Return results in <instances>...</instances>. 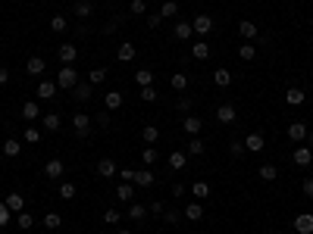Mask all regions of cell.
<instances>
[{"label": "cell", "instance_id": "1", "mask_svg": "<svg viewBox=\"0 0 313 234\" xmlns=\"http://www.w3.org/2000/svg\"><path fill=\"white\" fill-rule=\"evenodd\" d=\"M78 85V72L72 66H63L60 72H56V88H63V91H72Z\"/></svg>", "mask_w": 313, "mask_h": 234}, {"label": "cell", "instance_id": "2", "mask_svg": "<svg viewBox=\"0 0 313 234\" xmlns=\"http://www.w3.org/2000/svg\"><path fill=\"white\" fill-rule=\"evenodd\" d=\"M72 128H75L78 137H88L91 134V116L88 113H75L72 116Z\"/></svg>", "mask_w": 313, "mask_h": 234}, {"label": "cell", "instance_id": "3", "mask_svg": "<svg viewBox=\"0 0 313 234\" xmlns=\"http://www.w3.org/2000/svg\"><path fill=\"white\" fill-rule=\"evenodd\" d=\"M292 225L298 234H313V213H298Z\"/></svg>", "mask_w": 313, "mask_h": 234}, {"label": "cell", "instance_id": "4", "mask_svg": "<svg viewBox=\"0 0 313 234\" xmlns=\"http://www.w3.org/2000/svg\"><path fill=\"white\" fill-rule=\"evenodd\" d=\"M201 128H204V122L198 119V116H191V113H188V116H185V119H182V131H185V134L198 137V134H201Z\"/></svg>", "mask_w": 313, "mask_h": 234}, {"label": "cell", "instance_id": "5", "mask_svg": "<svg viewBox=\"0 0 313 234\" xmlns=\"http://www.w3.org/2000/svg\"><path fill=\"white\" fill-rule=\"evenodd\" d=\"M63 172H66L63 159H50L47 166H44V178H50V181H60V178H63Z\"/></svg>", "mask_w": 313, "mask_h": 234}, {"label": "cell", "instance_id": "6", "mask_svg": "<svg viewBox=\"0 0 313 234\" xmlns=\"http://www.w3.org/2000/svg\"><path fill=\"white\" fill-rule=\"evenodd\" d=\"M235 119H238V113H235V107H232V103H223V107L216 110V122H223V125H235Z\"/></svg>", "mask_w": 313, "mask_h": 234}, {"label": "cell", "instance_id": "7", "mask_svg": "<svg viewBox=\"0 0 313 234\" xmlns=\"http://www.w3.org/2000/svg\"><path fill=\"white\" fill-rule=\"evenodd\" d=\"M56 56H60V63H63V66H72V63H75V56H78V47H75V44H60Z\"/></svg>", "mask_w": 313, "mask_h": 234}, {"label": "cell", "instance_id": "8", "mask_svg": "<svg viewBox=\"0 0 313 234\" xmlns=\"http://www.w3.org/2000/svg\"><path fill=\"white\" fill-rule=\"evenodd\" d=\"M191 28H194V34H210L213 31V19L210 16H194L191 19Z\"/></svg>", "mask_w": 313, "mask_h": 234}, {"label": "cell", "instance_id": "9", "mask_svg": "<svg viewBox=\"0 0 313 234\" xmlns=\"http://www.w3.org/2000/svg\"><path fill=\"white\" fill-rule=\"evenodd\" d=\"M44 69H47V63H44V56H28V63H25V72L28 75H44Z\"/></svg>", "mask_w": 313, "mask_h": 234}, {"label": "cell", "instance_id": "10", "mask_svg": "<svg viewBox=\"0 0 313 234\" xmlns=\"http://www.w3.org/2000/svg\"><path fill=\"white\" fill-rule=\"evenodd\" d=\"M288 140H295V144L307 140V125L304 122H292V125H288Z\"/></svg>", "mask_w": 313, "mask_h": 234}, {"label": "cell", "instance_id": "11", "mask_svg": "<svg viewBox=\"0 0 313 234\" xmlns=\"http://www.w3.org/2000/svg\"><path fill=\"white\" fill-rule=\"evenodd\" d=\"M238 34H241L245 41H254V38H257V22L241 19V22H238Z\"/></svg>", "mask_w": 313, "mask_h": 234}, {"label": "cell", "instance_id": "12", "mask_svg": "<svg viewBox=\"0 0 313 234\" xmlns=\"http://www.w3.org/2000/svg\"><path fill=\"white\" fill-rule=\"evenodd\" d=\"M263 147H266L263 134H257V131H254V134H248V137H245V150H251V153H260Z\"/></svg>", "mask_w": 313, "mask_h": 234}, {"label": "cell", "instance_id": "13", "mask_svg": "<svg viewBox=\"0 0 313 234\" xmlns=\"http://www.w3.org/2000/svg\"><path fill=\"white\" fill-rule=\"evenodd\" d=\"M292 159H295V166H310V162H313V150L310 147H298L292 153Z\"/></svg>", "mask_w": 313, "mask_h": 234}, {"label": "cell", "instance_id": "14", "mask_svg": "<svg viewBox=\"0 0 313 234\" xmlns=\"http://www.w3.org/2000/svg\"><path fill=\"white\" fill-rule=\"evenodd\" d=\"M22 119H28V122L41 119V107L34 100H25V103H22Z\"/></svg>", "mask_w": 313, "mask_h": 234}, {"label": "cell", "instance_id": "15", "mask_svg": "<svg viewBox=\"0 0 313 234\" xmlns=\"http://www.w3.org/2000/svg\"><path fill=\"white\" fill-rule=\"evenodd\" d=\"M304 100H307V94L301 91V88H288L285 91V103H288V107H301Z\"/></svg>", "mask_w": 313, "mask_h": 234}, {"label": "cell", "instance_id": "16", "mask_svg": "<svg viewBox=\"0 0 313 234\" xmlns=\"http://www.w3.org/2000/svg\"><path fill=\"white\" fill-rule=\"evenodd\" d=\"M185 166H188V156H185L182 150H172V153H169V169L172 172H182Z\"/></svg>", "mask_w": 313, "mask_h": 234}, {"label": "cell", "instance_id": "17", "mask_svg": "<svg viewBox=\"0 0 313 234\" xmlns=\"http://www.w3.org/2000/svg\"><path fill=\"white\" fill-rule=\"evenodd\" d=\"M19 153H22V140L6 137V144H3V156H6V159H16Z\"/></svg>", "mask_w": 313, "mask_h": 234}, {"label": "cell", "instance_id": "18", "mask_svg": "<svg viewBox=\"0 0 313 234\" xmlns=\"http://www.w3.org/2000/svg\"><path fill=\"white\" fill-rule=\"evenodd\" d=\"M116 172H119V166H116L113 159H100L97 162V175H100V178H113Z\"/></svg>", "mask_w": 313, "mask_h": 234}, {"label": "cell", "instance_id": "19", "mask_svg": "<svg viewBox=\"0 0 313 234\" xmlns=\"http://www.w3.org/2000/svg\"><path fill=\"white\" fill-rule=\"evenodd\" d=\"M185 219H188V222H201V219H204V206H201V200H194V203L185 206Z\"/></svg>", "mask_w": 313, "mask_h": 234}, {"label": "cell", "instance_id": "20", "mask_svg": "<svg viewBox=\"0 0 313 234\" xmlns=\"http://www.w3.org/2000/svg\"><path fill=\"white\" fill-rule=\"evenodd\" d=\"M41 125H44V131H60L63 119H60L56 113H47V116H41Z\"/></svg>", "mask_w": 313, "mask_h": 234}, {"label": "cell", "instance_id": "21", "mask_svg": "<svg viewBox=\"0 0 313 234\" xmlns=\"http://www.w3.org/2000/svg\"><path fill=\"white\" fill-rule=\"evenodd\" d=\"M3 203L13 209V216H16V213H22V209H25V197H22V194H6Z\"/></svg>", "mask_w": 313, "mask_h": 234}, {"label": "cell", "instance_id": "22", "mask_svg": "<svg viewBox=\"0 0 313 234\" xmlns=\"http://www.w3.org/2000/svg\"><path fill=\"white\" fill-rule=\"evenodd\" d=\"M135 184L138 187H150L154 184V172L150 169H135Z\"/></svg>", "mask_w": 313, "mask_h": 234}, {"label": "cell", "instance_id": "23", "mask_svg": "<svg viewBox=\"0 0 313 234\" xmlns=\"http://www.w3.org/2000/svg\"><path fill=\"white\" fill-rule=\"evenodd\" d=\"M135 53H138V47H135V44H119V50H116V56H119L122 63H132V60H135Z\"/></svg>", "mask_w": 313, "mask_h": 234}, {"label": "cell", "instance_id": "24", "mask_svg": "<svg viewBox=\"0 0 313 234\" xmlns=\"http://www.w3.org/2000/svg\"><path fill=\"white\" fill-rule=\"evenodd\" d=\"M38 97H41V100L56 97V81H41V85H38Z\"/></svg>", "mask_w": 313, "mask_h": 234}, {"label": "cell", "instance_id": "25", "mask_svg": "<svg viewBox=\"0 0 313 234\" xmlns=\"http://www.w3.org/2000/svg\"><path fill=\"white\" fill-rule=\"evenodd\" d=\"M213 85L216 88H229L232 85V72H229V69H216V72H213Z\"/></svg>", "mask_w": 313, "mask_h": 234}, {"label": "cell", "instance_id": "26", "mask_svg": "<svg viewBox=\"0 0 313 234\" xmlns=\"http://www.w3.org/2000/svg\"><path fill=\"white\" fill-rule=\"evenodd\" d=\"M41 225L47 228V231H56V228L63 225V216H60V213H47V216L41 219Z\"/></svg>", "mask_w": 313, "mask_h": 234}, {"label": "cell", "instance_id": "27", "mask_svg": "<svg viewBox=\"0 0 313 234\" xmlns=\"http://www.w3.org/2000/svg\"><path fill=\"white\" fill-rule=\"evenodd\" d=\"M132 181H122L119 187H116V200H122V203H132Z\"/></svg>", "mask_w": 313, "mask_h": 234}, {"label": "cell", "instance_id": "28", "mask_svg": "<svg viewBox=\"0 0 313 234\" xmlns=\"http://www.w3.org/2000/svg\"><path fill=\"white\" fill-rule=\"evenodd\" d=\"M191 194H194V200H207V197H210V184H207V181H194Z\"/></svg>", "mask_w": 313, "mask_h": 234}, {"label": "cell", "instance_id": "29", "mask_svg": "<svg viewBox=\"0 0 313 234\" xmlns=\"http://www.w3.org/2000/svg\"><path fill=\"white\" fill-rule=\"evenodd\" d=\"M191 56H194V60H207V56H210V44H207V41L191 44Z\"/></svg>", "mask_w": 313, "mask_h": 234}, {"label": "cell", "instance_id": "30", "mask_svg": "<svg viewBox=\"0 0 313 234\" xmlns=\"http://www.w3.org/2000/svg\"><path fill=\"white\" fill-rule=\"evenodd\" d=\"M257 172H260V178H263V181H276V178H279V169H276L273 162H263Z\"/></svg>", "mask_w": 313, "mask_h": 234}, {"label": "cell", "instance_id": "31", "mask_svg": "<svg viewBox=\"0 0 313 234\" xmlns=\"http://www.w3.org/2000/svg\"><path fill=\"white\" fill-rule=\"evenodd\" d=\"M135 81H138L141 88L154 85V69H138V72H135Z\"/></svg>", "mask_w": 313, "mask_h": 234}, {"label": "cell", "instance_id": "32", "mask_svg": "<svg viewBox=\"0 0 313 234\" xmlns=\"http://www.w3.org/2000/svg\"><path fill=\"white\" fill-rule=\"evenodd\" d=\"M91 13H94V3H91V0H78L75 3V16L78 19H88Z\"/></svg>", "mask_w": 313, "mask_h": 234}, {"label": "cell", "instance_id": "33", "mask_svg": "<svg viewBox=\"0 0 313 234\" xmlns=\"http://www.w3.org/2000/svg\"><path fill=\"white\" fill-rule=\"evenodd\" d=\"M172 16H179V3L176 0H166V3L160 6V19H172Z\"/></svg>", "mask_w": 313, "mask_h": 234}, {"label": "cell", "instance_id": "34", "mask_svg": "<svg viewBox=\"0 0 313 234\" xmlns=\"http://www.w3.org/2000/svg\"><path fill=\"white\" fill-rule=\"evenodd\" d=\"M56 194H60V200H75V194H78V191H75V184H72V181H63Z\"/></svg>", "mask_w": 313, "mask_h": 234}, {"label": "cell", "instance_id": "35", "mask_svg": "<svg viewBox=\"0 0 313 234\" xmlns=\"http://www.w3.org/2000/svg\"><path fill=\"white\" fill-rule=\"evenodd\" d=\"M191 34H194L191 22H176V38H179V41H188Z\"/></svg>", "mask_w": 313, "mask_h": 234}, {"label": "cell", "instance_id": "36", "mask_svg": "<svg viewBox=\"0 0 313 234\" xmlns=\"http://www.w3.org/2000/svg\"><path fill=\"white\" fill-rule=\"evenodd\" d=\"M157 137H160V128H157V125H144V131H141V140H144V144H157Z\"/></svg>", "mask_w": 313, "mask_h": 234}, {"label": "cell", "instance_id": "37", "mask_svg": "<svg viewBox=\"0 0 313 234\" xmlns=\"http://www.w3.org/2000/svg\"><path fill=\"white\" fill-rule=\"evenodd\" d=\"M119 107H122V94H119V91H110V94H107V110L116 113Z\"/></svg>", "mask_w": 313, "mask_h": 234}, {"label": "cell", "instance_id": "38", "mask_svg": "<svg viewBox=\"0 0 313 234\" xmlns=\"http://www.w3.org/2000/svg\"><path fill=\"white\" fill-rule=\"evenodd\" d=\"M16 225H19L22 231H28V228L34 225V219H31V213H25V209H22V213H16Z\"/></svg>", "mask_w": 313, "mask_h": 234}, {"label": "cell", "instance_id": "39", "mask_svg": "<svg viewBox=\"0 0 313 234\" xmlns=\"http://www.w3.org/2000/svg\"><path fill=\"white\" fill-rule=\"evenodd\" d=\"M238 56H241V60H254V56H257V44H241L238 47Z\"/></svg>", "mask_w": 313, "mask_h": 234}, {"label": "cell", "instance_id": "40", "mask_svg": "<svg viewBox=\"0 0 313 234\" xmlns=\"http://www.w3.org/2000/svg\"><path fill=\"white\" fill-rule=\"evenodd\" d=\"M88 81H91V85H103V81H107V69H91V72H88Z\"/></svg>", "mask_w": 313, "mask_h": 234}, {"label": "cell", "instance_id": "41", "mask_svg": "<svg viewBox=\"0 0 313 234\" xmlns=\"http://www.w3.org/2000/svg\"><path fill=\"white\" fill-rule=\"evenodd\" d=\"M144 216H147V206H141V203H132V206H129V219H132V222H141Z\"/></svg>", "mask_w": 313, "mask_h": 234}, {"label": "cell", "instance_id": "42", "mask_svg": "<svg viewBox=\"0 0 313 234\" xmlns=\"http://www.w3.org/2000/svg\"><path fill=\"white\" fill-rule=\"evenodd\" d=\"M169 85L176 88V91H185V88H188V75H185V72H176V75L169 78Z\"/></svg>", "mask_w": 313, "mask_h": 234}, {"label": "cell", "instance_id": "43", "mask_svg": "<svg viewBox=\"0 0 313 234\" xmlns=\"http://www.w3.org/2000/svg\"><path fill=\"white\" fill-rule=\"evenodd\" d=\"M69 28V22H66V16H53L50 19V31H56V34H63Z\"/></svg>", "mask_w": 313, "mask_h": 234}, {"label": "cell", "instance_id": "44", "mask_svg": "<svg viewBox=\"0 0 313 234\" xmlns=\"http://www.w3.org/2000/svg\"><path fill=\"white\" fill-rule=\"evenodd\" d=\"M72 91H75V97L82 100V103H85V100H91V81H85V85H75Z\"/></svg>", "mask_w": 313, "mask_h": 234}, {"label": "cell", "instance_id": "45", "mask_svg": "<svg viewBox=\"0 0 313 234\" xmlns=\"http://www.w3.org/2000/svg\"><path fill=\"white\" fill-rule=\"evenodd\" d=\"M204 150H207V147H204L201 137H191V140H188V153H191V156H201Z\"/></svg>", "mask_w": 313, "mask_h": 234}, {"label": "cell", "instance_id": "46", "mask_svg": "<svg viewBox=\"0 0 313 234\" xmlns=\"http://www.w3.org/2000/svg\"><path fill=\"white\" fill-rule=\"evenodd\" d=\"M22 140H25V144H38V140H41V131H38L34 125H28L25 134H22Z\"/></svg>", "mask_w": 313, "mask_h": 234}, {"label": "cell", "instance_id": "47", "mask_svg": "<svg viewBox=\"0 0 313 234\" xmlns=\"http://www.w3.org/2000/svg\"><path fill=\"white\" fill-rule=\"evenodd\" d=\"M229 153L235 156V159H241V156H245V140H232V144H229Z\"/></svg>", "mask_w": 313, "mask_h": 234}, {"label": "cell", "instance_id": "48", "mask_svg": "<svg viewBox=\"0 0 313 234\" xmlns=\"http://www.w3.org/2000/svg\"><path fill=\"white\" fill-rule=\"evenodd\" d=\"M9 219H13V209H9L6 203H0V228H6Z\"/></svg>", "mask_w": 313, "mask_h": 234}, {"label": "cell", "instance_id": "49", "mask_svg": "<svg viewBox=\"0 0 313 234\" xmlns=\"http://www.w3.org/2000/svg\"><path fill=\"white\" fill-rule=\"evenodd\" d=\"M157 97H160V94H157V88H154V85H147V88H141V100H144V103H154Z\"/></svg>", "mask_w": 313, "mask_h": 234}, {"label": "cell", "instance_id": "50", "mask_svg": "<svg viewBox=\"0 0 313 234\" xmlns=\"http://www.w3.org/2000/svg\"><path fill=\"white\" fill-rule=\"evenodd\" d=\"M129 9H132V16H144L147 13V3H144V0H132Z\"/></svg>", "mask_w": 313, "mask_h": 234}, {"label": "cell", "instance_id": "51", "mask_svg": "<svg viewBox=\"0 0 313 234\" xmlns=\"http://www.w3.org/2000/svg\"><path fill=\"white\" fill-rule=\"evenodd\" d=\"M141 159H144V166H154V162H157V147H144Z\"/></svg>", "mask_w": 313, "mask_h": 234}, {"label": "cell", "instance_id": "52", "mask_svg": "<svg viewBox=\"0 0 313 234\" xmlns=\"http://www.w3.org/2000/svg\"><path fill=\"white\" fill-rule=\"evenodd\" d=\"M119 209H107V213H103V222H107V225H119Z\"/></svg>", "mask_w": 313, "mask_h": 234}, {"label": "cell", "instance_id": "53", "mask_svg": "<svg viewBox=\"0 0 313 234\" xmlns=\"http://www.w3.org/2000/svg\"><path fill=\"white\" fill-rule=\"evenodd\" d=\"M179 219H182V213H176V209H166V213H163L166 225H179Z\"/></svg>", "mask_w": 313, "mask_h": 234}, {"label": "cell", "instance_id": "54", "mask_svg": "<svg viewBox=\"0 0 313 234\" xmlns=\"http://www.w3.org/2000/svg\"><path fill=\"white\" fill-rule=\"evenodd\" d=\"M176 110L188 116V113H191V97H179V100H176Z\"/></svg>", "mask_w": 313, "mask_h": 234}, {"label": "cell", "instance_id": "55", "mask_svg": "<svg viewBox=\"0 0 313 234\" xmlns=\"http://www.w3.org/2000/svg\"><path fill=\"white\" fill-rule=\"evenodd\" d=\"M91 119H94V122H97L100 128H110V110H103L100 116H91Z\"/></svg>", "mask_w": 313, "mask_h": 234}, {"label": "cell", "instance_id": "56", "mask_svg": "<svg viewBox=\"0 0 313 234\" xmlns=\"http://www.w3.org/2000/svg\"><path fill=\"white\" fill-rule=\"evenodd\" d=\"M147 209H150V213H154V216H163V213H166V206L160 203V200H154V203H150Z\"/></svg>", "mask_w": 313, "mask_h": 234}, {"label": "cell", "instance_id": "57", "mask_svg": "<svg viewBox=\"0 0 313 234\" xmlns=\"http://www.w3.org/2000/svg\"><path fill=\"white\" fill-rule=\"evenodd\" d=\"M119 178H122V181H132V184H135V169H119Z\"/></svg>", "mask_w": 313, "mask_h": 234}, {"label": "cell", "instance_id": "58", "mask_svg": "<svg viewBox=\"0 0 313 234\" xmlns=\"http://www.w3.org/2000/svg\"><path fill=\"white\" fill-rule=\"evenodd\" d=\"M160 22H163V19H160V13H154V16L147 19V28H160Z\"/></svg>", "mask_w": 313, "mask_h": 234}, {"label": "cell", "instance_id": "59", "mask_svg": "<svg viewBox=\"0 0 313 234\" xmlns=\"http://www.w3.org/2000/svg\"><path fill=\"white\" fill-rule=\"evenodd\" d=\"M301 187H304L307 197H313V178H304V184H301Z\"/></svg>", "mask_w": 313, "mask_h": 234}, {"label": "cell", "instance_id": "60", "mask_svg": "<svg viewBox=\"0 0 313 234\" xmlns=\"http://www.w3.org/2000/svg\"><path fill=\"white\" fill-rule=\"evenodd\" d=\"M185 194V184H172V197H182Z\"/></svg>", "mask_w": 313, "mask_h": 234}, {"label": "cell", "instance_id": "61", "mask_svg": "<svg viewBox=\"0 0 313 234\" xmlns=\"http://www.w3.org/2000/svg\"><path fill=\"white\" fill-rule=\"evenodd\" d=\"M9 81V69H0V85H6Z\"/></svg>", "mask_w": 313, "mask_h": 234}, {"label": "cell", "instance_id": "62", "mask_svg": "<svg viewBox=\"0 0 313 234\" xmlns=\"http://www.w3.org/2000/svg\"><path fill=\"white\" fill-rule=\"evenodd\" d=\"M307 140H310V144H307V147H310V150H313V131H310V134H307Z\"/></svg>", "mask_w": 313, "mask_h": 234}, {"label": "cell", "instance_id": "63", "mask_svg": "<svg viewBox=\"0 0 313 234\" xmlns=\"http://www.w3.org/2000/svg\"><path fill=\"white\" fill-rule=\"evenodd\" d=\"M113 234H132V231H125V228H119V231H113Z\"/></svg>", "mask_w": 313, "mask_h": 234}, {"label": "cell", "instance_id": "64", "mask_svg": "<svg viewBox=\"0 0 313 234\" xmlns=\"http://www.w3.org/2000/svg\"><path fill=\"white\" fill-rule=\"evenodd\" d=\"M270 234H279V231H270Z\"/></svg>", "mask_w": 313, "mask_h": 234}]
</instances>
